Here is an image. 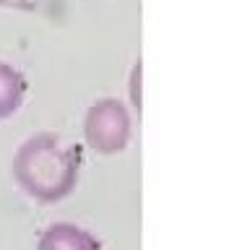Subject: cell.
<instances>
[{"instance_id":"cell-2","label":"cell","mask_w":242,"mask_h":250,"mask_svg":"<svg viewBox=\"0 0 242 250\" xmlns=\"http://www.w3.org/2000/svg\"><path fill=\"white\" fill-rule=\"evenodd\" d=\"M83 138L97 154H120L130 141V115L120 99H97L86 112Z\"/></svg>"},{"instance_id":"cell-3","label":"cell","mask_w":242,"mask_h":250,"mask_svg":"<svg viewBox=\"0 0 242 250\" xmlns=\"http://www.w3.org/2000/svg\"><path fill=\"white\" fill-rule=\"evenodd\" d=\"M99 248L101 242L91 232L68 222H58L47 227L37 245V250H99Z\"/></svg>"},{"instance_id":"cell-1","label":"cell","mask_w":242,"mask_h":250,"mask_svg":"<svg viewBox=\"0 0 242 250\" xmlns=\"http://www.w3.org/2000/svg\"><path fill=\"white\" fill-rule=\"evenodd\" d=\"M11 169L26 195L42 203H58L76 188L78 148L62 146L52 133H39L19 146Z\"/></svg>"},{"instance_id":"cell-4","label":"cell","mask_w":242,"mask_h":250,"mask_svg":"<svg viewBox=\"0 0 242 250\" xmlns=\"http://www.w3.org/2000/svg\"><path fill=\"white\" fill-rule=\"evenodd\" d=\"M26 97V78L8 62H0V120L19 112Z\"/></svg>"}]
</instances>
